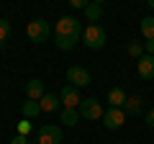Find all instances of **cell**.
Instances as JSON below:
<instances>
[{
    "instance_id": "cell-1",
    "label": "cell",
    "mask_w": 154,
    "mask_h": 144,
    "mask_svg": "<svg viewBox=\"0 0 154 144\" xmlns=\"http://www.w3.org/2000/svg\"><path fill=\"white\" fill-rule=\"evenodd\" d=\"M82 23L77 21L75 16H62L54 26V41H57V49L62 52H72L77 46V41L82 39Z\"/></svg>"
},
{
    "instance_id": "cell-2",
    "label": "cell",
    "mask_w": 154,
    "mask_h": 144,
    "mask_svg": "<svg viewBox=\"0 0 154 144\" xmlns=\"http://www.w3.org/2000/svg\"><path fill=\"white\" fill-rule=\"evenodd\" d=\"M105 41H108V33H105V28L100 26V23H90L82 31V44L88 46V49H103Z\"/></svg>"
},
{
    "instance_id": "cell-3",
    "label": "cell",
    "mask_w": 154,
    "mask_h": 144,
    "mask_svg": "<svg viewBox=\"0 0 154 144\" xmlns=\"http://www.w3.org/2000/svg\"><path fill=\"white\" fill-rule=\"evenodd\" d=\"M26 33H28V39H31L33 44H44V41L49 39L51 28H49V23H46L44 18H33V21L26 26Z\"/></svg>"
},
{
    "instance_id": "cell-4",
    "label": "cell",
    "mask_w": 154,
    "mask_h": 144,
    "mask_svg": "<svg viewBox=\"0 0 154 144\" xmlns=\"http://www.w3.org/2000/svg\"><path fill=\"white\" fill-rule=\"evenodd\" d=\"M80 118H88V121H100L103 118V103H100L98 98H85L82 103H80Z\"/></svg>"
},
{
    "instance_id": "cell-5",
    "label": "cell",
    "mask_w": 154,
    "mask_h": 144,
    "mask_svg": "<svg viewBox=\"0 0 154 144\" xmlns=\"http://www.w3.org/2000/svg\"><path fill=\"white\" fill-rule=\"evenodd\" d=\"M93 83V77H90V72L85 70V67L80 64H72L69 70H67V85H72V88H88V85Z\"/></svg>"
},
{
    "instance_id": "cell-6",
    "label": "cell",
    "mask_w": 154,
    "mask_h": 144,
    "mask_svg": "<svg viewBox=\"0 0 154 144\" xmlns=\"http://www.w3.org/2000/svg\"><path fill=\"white\" fill-rule=\"evenodd\" d=\"M38 144H62V126L44 124L38 129Z\"/></svg>"
},
{
    "instance_id": "cell-7",
    "label": "cell",
    "mask_w": 154,
    "mask_h": 144,
    "mask_svg": "<svg viewBox=\"0 0 154 144\" xmlns=\"http://www.w3.org/2000/svg\"><path fill=\"white\" fill-rule=\"evenodd\" d=\"M123 121H126V111L123 108H108L103 113V124H105L108 131H118L123 126Z\"/></svg>"
},
{
    "instance_id": "cell-8",
    "label": "cell",
    "mask_w": 154,
    "mask_h": 144,
    "mask_svg": "<svg viewBox=\"0 0 154 144\" xmlns=\"http://www.w3.org/2000/svg\"><path fill=\"white\" fill-rule=\"evenodd\" d=\"M59 100H62V105H64V108H72V111H77V108H80V103H82V98H80V90L72 88V85H64V88H62Z\"/></svg>"
},
{
    "instance_id": "cell-9",
    "label": "cell",
    "mask_w": 154,
    "mask_h": 144,
    "mask_svg": "<svg viewBox=\"0 0 154 144\" xmlns=\"http://www.w3.org/2000/svg\"><path fill=\"white\" fill-rule=\"evenodd\" d=\"M44 80H38V77H31L26 83V100H41L44 98Z\"/></svg>"
},
{
    "instance_id": "cell-10",
    "label": "cell",
    "mask_w": 154,
    "mask_h": 144,
    "mask_svg": "<svg viewBox=\"0 0 154 144\" xmlns=\"http://www.w3.org/2000/svg\"><path fill=\"white\" fill-rule=\"evenodd\" d=\"M136 70H139V77L141 80H154V57L144 54L141 59L136 62Z\"/></svg>"
},
{
    "instance_id": "cell-11",
    "label": "cell",
    "mask_w": 154,
    "mask_h": 144,
    "mask_svg": "<svg viewBox=\"0 0 154 144\" xmlns=\"http://www.w3.org/2000/svg\"><path fill=\"white\" fill-rule=\"evenodd\" d=\"M126 98H128V93L123 88H110L108 90V108H123Z\"/></svg>"
},
{
    "instance_id": "cell-12",
    "label": "cell",
    "mask_w": 154,
    "mask_h": 144,
    "mask_svg": "<svg viewBox=\"0 0 154 144\" xmlns=\"http://www.w3.org/2000/svg\"><path fill=\"white\" fill-rule=\"evenodd\" d=\"M38 105H41V113H51V111H57L62 105V100H59V95H54V93H46L44 98L38 100Z\"/></svg>"
},
{
    "instance_id": "cell-13",
    "label": "cell",
    "mask_w": 154,
    "mask_h": 144,
    "mask_svg": "<svg viewBox=\"0 0 154 144\" xmlns=\"http://www.w3.org/2000/svg\"><path fill=\"white\" fill-rule=\"evenodd\" d=\"M123 111H128V116L141 113V95H128V98H126V105H123Z\"/></svg>"
},
{
    "instance_id": "cell-14",
    "label": "cell",
    "mask_w": 154,
    "mask_h": 144,
    "mask_svg": "<svg viewBox=\"0 0 154 144\" xmlns=\"http://www.w3.org/2000/svg\"><path fill=\"white\" fill-rule=\"evenodd\" d=\"M21 108H23V118H28V121H31V118H36L38 113H41V105H38V100H26Z\"/></svg>"
},
{
    "instance_id": "cell-15",
    "label": "cell",
    "mask_w": 154,
    "mask_h": 144,
    "mask_svg": "<svg viewBox=\"0 0 154 144\" xmlns=\"http://www.w3.org/2000/svg\"><path fill=\"white\" fill-rule=\"evenodd\" d=\"M59 121H62V124H67V126H77V121H80V111H72V108H62Z\"/></svg>"
},
{
    "instance_id": "cell-16",
    "label": "cell",
    "mask_w": 154,
    "mask_h": 144,
    "mask_svg": "<svg viewBox=\"0 0 154 144\" xmlns=\"http://www.w3.org/2000/svg\"><path fill=\"white\" fill-rule=\"evenodd\" d=\"M139 28H141V36H144V39H154V16H146V18H141V26H139Z\"/></svg>"
},
{
    "instance_id": "cell-17",
    "label": "cell",
    "mask_w": 154,
    "mask_h": 144,
    "mask_svg": "<svg viewBox=\"0 0 154 144\" xmlns=\"http://www.w3.org/2000/svg\"><path fill=\"white\" fill-rule=\"evenodd\" d=\"M85 16H88V21H100V16H103V3H100V0L90 3L88 11H85Z\"/></svg>"
},
{
    "instance_id": "cell-18",
    "label": "cell",
    "mask_w": 154,
    "mask_h": 144,
    "mask_svg": "<svg viewBox=\"0 0 154 144\" xmlns=\"http://www.w3.org/2000/svg\"><path fill=\"white\" fill-rule=\"evenodd\" d=\"M8 36H11V21L8 18H0V49L5 46Z\"/></svg>"
},
{
    "instance_id": "cell-19",
    "label": "cell",
    "mask_w": 154,
    "mask_h": 144,
    "mask_svg": "<svg viewBox=\"0 0 154 144\" xmlns=\"http://www.w3.org/2000/svg\"><path fill=\"white\" fill-rule=\"evenodd\" d=\"M126 52H128V57H134V59H141L144 57V44H139V41H131V44L126 46Z\"/></svg>"
},
{
    "instance_id": "cell-20",
    "label": "cell",
    "mask_w": 154,
    "mask_h": 144,
    "mask_svg": "<svg viewBox=\"0 0 154 144\" xmlns=\"http://www.w3.org/2000/svg\"><path fill=\"white\" fill-rule=\"evenodd\" d=\"M31 121H28V118H23L21 124H18V134H21V136H28V134H31Z\"/></svg>"
},
{
    "instance_id": "cell-21",
    "label": "cell",
    "mask_w": 154,
    "mask_h": 144,
    "mask_svg": "<svg viewBox=\"0 0 154 144\" xmlns=\"http://www.w3.org/2000/svg\"><path fill=\"white\" fill-rule=\"evenodd\" d=\"M69 5H72V8H77V11H80V8H82V11H88L90 3H85V0H69Z\"/></svg>"
},
{
    "instance_id": "cell-22",
    "label": "cell",
    "mask_w": 154,
    "mask_h": 144,
    "mask_svg": "<svg viewBox=\"0 0 154 144\" xmlns=\"http://www.w3.org/2000/svg\"><path fill=\"white\" fill-rule=\"evenodd\" d=\"M144 54H152V57H154V39L144 41Z\"/></svg>"
},
{
    "instance_id": "cell-23",
    "label": "cell",
    "mask_w": 154,
    "mask_h": 144,
    "mask_svg": "<svg viewBox=\"0 0 154 144\" xmlns=\"http://www.w3.org/2000/svg\"><path fill=\"white\" fill-rule=\"evenodd\" d=\"M146 126L154 129V108H149V113H146Z\"/></svg>"
},
{
    "instance_id": "cell-24",
    "label": "cell",
    "mask_w": 154,
    "mask_h": 144,
    "mask_svg": "<svg viewBox=\"0 0 154 144\" xmlns=\"http://www.w3.org/2000/svg\"><path fill=\"white\" fill-rule=\"evenodd\" d=\"M11 144H28V136H21V134H18V136H13Z\"/></svg>"
},
{
    "instance_id": "cell-25",
    "label": "cell",
    "mask_w": 154,
    "mask_h": 144,
    "mask_svg": "<svg viewBox=\"0 0 154 144\" xmlns=\"http://www.w3.org/2000/svg\"><path fill=\"white\" fill-rule=\"evenodd\" d=\"M149 11H154V0H149Z\"/></svg>"
},
{
    "instance_id": "cell-26",
    "label": "cell",
    "mask_w": 154,
    "mask_h": 144,
    "mask_svg": "<svg viewBox=\"0 0 154 144\" xmlns=\"http://www.w3.org/2000/svg\"><path fill=\"white\" fill-rule=\"evenodd\" d=\"M28 144H38V142H28Z\"/></svg>"
}]
</instances>
